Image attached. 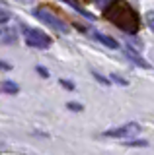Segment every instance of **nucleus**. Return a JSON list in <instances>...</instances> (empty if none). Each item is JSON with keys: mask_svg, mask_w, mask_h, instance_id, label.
Returning <instances> with one entry per match:
<instances>
[{"mask_svg": "<svg viewBox=\"0 0 154 155\" xmlns=\"http://www.w3.org/2000/svg\"><path fill=\"white\" fill-rule=\"evenodd\" d=\"M105 16L111 19L117 27H121L129 33H135L137 27H138L137 14L129 8V4L125 2V0H117L111 8H105Z\"/></svg>", "mask_w": 154, "mask_h": 155, "instance_id": "1", "label": "nucleus"}, {"mask_svg": "<svg viewBox=\"0 0 154 155\" xmlns=\"http://www.w3.org/2000/svg\"><path fill=\"white\" fill-rule=\"evenodd\" d=\"M33 14H35V16L39 18L43 23H47V25H51L53 29H57V31H61V33H68V29H70V27H68V23H65V21L61 19V18H57L55 14L47 12V10H41V8H37V10H35Z\"/></svg>", "mask_w": 154, "mask_h": 155, "instance_id": "2", "label": "nucleus"}, {"mask_svg": "<svg viewBox=\"0 0 154 155\" xmlns=\"http://www.w3.org/2000/svg\"><path fill=\"white\" fill-rule=\"evenodd\" d=\"M26 33V43L30 47H35V48H47L51 47V39L49 35H45L43 31H37V29H23Z\"/></svg>", "mask_w": 154, "mask_h": 155, "instance_id": "3", "label": "nucleus"}, {"mask_svg": "<svg viewBox=\"0 0 154 155\" xmlns=\"http://www.w3.org/2000/svg\"><path fill=\"white\" fill-rule=\"evenodd\" d=\"M138 124H135V122H131V124H125V126H119V128H111V130H107L105 132V136L107 138H131V136H135V134H138Z\"/></svg>", "mask_w": 154, "mask_h": 155, "instance_id": "4", "label": "nucleus"}, {"mask_svg": "<svg viewBox=\"0 0 154 155\" xmlns=\"http://www.w3.org/2000/svg\"><path fill=\"white\" fill-rule=\"evenodd\" d=\"M125 54H127V58H131V60L135 62V64H138L141 68H150V64H148V62L144 60V58H141V56H138V54L133 51L131 47H127V48H125Z\"/></svg>", "mask_w": 154, "mask_h": 155, "instance_id": "5", "label": "nucleus"}, {"mask_svg": "<svg viewBox=\"0 0 154 155\" xmlns=\"http://www.w3.org/2000/svg\"><path fill=\"white\" fill-rule=\"evenodd\" d=\"M94 37L98 39L100 43H103L105 47H109V48H117V47H119V43L115 41V39H111V37H107V35H103V33H94Z\"/></svg>", "mask_w": 154, "mask_h": 155, "instance_id": "6", "label": "nucleus"}, {"mask_svg": "<svg viewBox=\"0 0 154 155\" xmlns=\"http://www.w3.org/2000/svg\"><path fill=\"white\" fill-rule=\"evenodd\" d=\"M2 91H4V93H18L20 89H18V85L14 84V81L8 80V81H4V84H2Z\"/></svg>", "mask_w": 154, "mask_h": 155, "instance_id": "7", "label": "nucleus"}, {"mask_svg": "<svg viewBox=\"0 0 154 155\" xmlns=\"http://www.w3.org/2000/svg\"><path fill=\"white\" fill-rule=\"evenodd\" d=\"M0 35H2V37H0V39H2V41H14V39H16V37H14V31H12V29H8V31L6 33H0Z\"/></svg>", "mask_w": 154, "mask_h": 155, "instance_id": "8", "label": "nucleus"}, {"mask_svg": "<svg viewBox=\"0 0 154 155\" xmlns=\"http://www.w3.org/2000/svg\"><path fill=\"white\" fill-rule=\"evenodd\" d=\"M146 23H148V27L154 31V12H148L146 14Z\"/></svg>", "mask_w": 154, "mask_h": 155, "instance_id": "9", "label": "nucleus"}, {"mask_svg": "<svg viewBox=\"0 0 154 155\" xmlns=\"http://www.w3.org/2000/svg\"><path fill=\"white\" fill-rule=\"evenodd\" d=\"M92 74H94V78H96V80L100 81V84H103V85H109V81L105 80V78H103L102 74H98V72H92Z\"/></svg>", "mask_w": 154, "mask_h": 155, "instance_id": "10", "label": "nucleus"}, {"mask_svg": "<svg viewBox=\"0 0 154 155\" xmlns=\"http://www.w3.org/2000/svg\"><path fill=\"white\" fill-rule=\"evenodd\" d=\"M8 19H10V14L4 12V10H0V23H6Z\"/></svg>", "mask_w": 154, "mask_h": 155, "instance_id": "11", "label": "nucleus"}, {"mask_svg": "<svg viewBox=\"0 0 154 155\" xmlns=\"http://www.w3.org/2000/svg\"><path fill=\"white\" fill-rule=\"evenodd\" d=\"M125 145H146L144 140H131V142H127Z\"/></svg>", "mask_w": 154, "mask_h": 155, "instance_id": "12", "label": "nucleus"}, {"mask_svg": "<svg viewBox=\"0 0 154 155\" xmlns=\"http://www.w3.org/2000/svg\"><path fill=\"white\" fill-rule=\"evenodd\" d=\"M68 109H72V110H82V105H78V103H68Z\"/></svg>", "mask_w": 154, "mask_h": 155, "instance_id": "13", "label": "nucleus"}, {"mask_svg": "<svg viewBox=\"0 0 154 155\" xmlns=\"http://www.w3.org/2000/svg\"><path fill=\"white\" fill-rule=\"evenodd\" d=\"M109 2H111V0H96V4H98L100 8H105V6H107Z\"/></svg>", "mask_w": 154, "mask_h": 155, "instance_id": "14", "label": "nucleus"}, {"mask_svg": "<svg viewBox=\"0 0 154 155\" xmlns=\"http://www.w3.org/2000/svg\"><path fill=\"white\" fill-rule=\"evenodd\" d=\"M111 80H115L117 84H121V85H127V81H125L123 78H119V76H111Z\"/></svg>", "mask_w": 154, "mask_h": 155, "instance_id": "15", "label": "nucleus"}, {"mask_svg": "<svg viewBox=\"0 0 154 155\" xmlns=\"http://www.w3.org/2000/svg\"><path fill=\"white\" fill-rule=\"evenodd\" d=\"M61 85L62 87H68V89H74V85H72L70 81H66V80H61Z\"/></svg>", "mask_w": 154, "mask_h": 155, "instance_id": "16", "label": "nucleus"}, {"mask_svg": "<svg viewBox=\"0 0 154 155\" xmlns=\"http://www.w3.org/2000/svg\"><path fill=\"white\" fill-rule=\"evenodd\" d=\"M0 68H2V70H10V64H6V62H2V60H0Z\"/></svg>", "mask_w": 154, "mask_h": 155, "instance_id": "17", "label": "nucleus"}, {"mask_svg": "<svg viewBox=\"0 0 154 155\" xmlns=\"http://www.w3.org/2000/svg\"><path fill=\"white\" fill-rule=\"evenodd\" d=\"M16 2H20V4H31L33 0H16Z\"/></svg>", "mask_w": 154, "mask_h": 155, "instance_id": "18", "label": "nucleus"}, {"mask_svg": "<svg viewBox=\"0 0 154 155\" xmlns=\"http://www.w3.org/2000/svg\"><path fill=\"white\" fill-rule=\"evenodd\" d=\"M37 72H39V74H41V76H47V72H45V70H43V68H39V66H37Z\"/></svg>", "mask_w": 154, "mask_h": 155, "instance_id": "19", "label": "nucleus"}]
</instances>
